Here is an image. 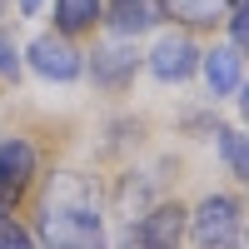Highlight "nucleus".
I'll return each instance as SVG.
<instances>
[{"label": "nucleus", "instance_id": "13", "mask_svg": "<svg viewBox=\"0 0 249 249\" xmlns=\"http://www.w3.org/2000/svg\"><path fill=\"white\" fill-rule=\"evenodd\" d=\"M0 249H35V234H30L10 210H0Z\"/></svg>", "mask_w": 249, "mask_h": 249}, {"label": "nucleus", "instance_id": "5", "mask_svg": "<svg viewBox=\"0 0 249 249\" xmlns=\"http://www.w3.org/2000/svg\"><path fill=\"white\" fill-rule=\"evenodd\" d=\"M144 65H150L155 80H164V85H179V80H190L199 70V45L184 30H170L155 40V50L144 55Z\"/></svg>", "mask_w": 249, "mask_h": 249}, {"label": "nucleus", "instance_id": "7", "mask_svg": "<svg viewBox=\"0 0 249 249\" xmlns=\"http://www.w3.org/2000/svg\"><path fill=\"white\" fill-rule=\"evenodd\" d=\"M184 219H190V210H184L179 199H164V204H155V210L135 224V230H140L144 249H184Z\"/></svg>", "mask_w": 249, "mask_h": 249}, {"label": "nucleus", "instance_id": "9", "mask_svg": "<svg viewBox=\"0 0 249 249\" xmlns=\"http://www.w3.org/2000/svg\"><path fill=\"white\" fill-rule=\"evenodd\" d=\"M155 15H175L179 25H190V30H214V25H224L230 5H224V0H160Z\"/></svg>", "mask_w": 249, "mask_h": 249}, {"label": "nucleus", "instance_id": "10", "mask_svg": "<svg viewBox=\"0 0 249 249\" xmlns=\"http://www.w3.org/2000/svg\"><path fill=\"white\" fill-rule=\"evenodd\" d=\"M100 20H105L120 40H130V35H140V30L155 25V5H150V0H110V10Z\"/></svg>", "mask_w": 249, "mask_h": 249}, {"label": "nucleus", "instance_id": "16", "mask_svg": "<svg viewBox=\"0 0 249 249\" xmlns=\"http://www.w3.org/2000/svg\"><path fill=\"white\" fill-rule=\"evenodd\" d=\"M115 249H144V239H140L135 224H124V234H120V244H115Z\"/></svg>", "mask_w": 249, "mask_h": 249}, {"label": "nucleus", "instance_id": "3", "mask_svg": "<svg viewBox=\"0 0 249 249\" xmlns=\"http://www.w3.org/2000/svg\"><path fill=\"white\" fill-rule=\"evenodd\" d=\"M40 179V155L25 135H5L0 140V210H15L20 199L35 190Z\"/></svg>", "mask_w": 249, "mask_h": 249}, {"label": "nucleus", "instance_id": "12", "mask_svg": "<svg viewBox=\"0 0 249 249\" xmlns=\"http://www.w3.org/2000/svg\"><path fill=\"white\" fill-rule=\"evenodd\" d=\"M219 135V155L224 164H230V175L234 179H249V150H244V135L239 130H214Z\"/></svg>", "mask_w": 249, "mask_h": 249}, {"label": "nucleus", "instance_id": "15", "mask_svg": "<svg viewBox=\"0 0 249 249\" xmlns=\"http://www.w3.org/2000/svg\"><path fill=\"white\" fill-rule=\"evenodd\" d=\"M244 15H249V10H230V15H224V25H230V40H234V50H244V35H249Z\"/></svg>", "mask_w": 249, "mask_h": 249}, {"label": "nucleus", "instance_id": "8", "mask_svg": "<svg viewBox=\"0 0 249 249\" xmlns=\"http://www.w3.org/2000/svg\"><path fill=\"white\" fill-rule=\"evenodd\" d=\"M199 70H204V80H210V95L214 100L239 95V85H244V50H234V45L199 50Z\"/></svg>", "mask_w": 249, "mask_h": 249}, {"label": "nucleus", "instance_id": "6", "mask_svg": "<svg viewBox=\"0 0 249 249\" xmlns=\"http://www.w3.org/2000/svg\"><path fill=\"white\" fill-rule=\"evenodd\" d=\"M140 50L135 45H124V40H110V45H100L95 55H90V75H95V85L100 90H124L135 80V70H140Z\"/></svg>", "mask_w": 249, "mask_h": 249}, {"label": "nucleus", "instance_id": "4", "mask_svg": "<svg viewBox=\"0 0 249 249\" xmlns=\"http://www.w3.org/2000/svg\"><path fill=\"white\" fill-rule=\"evenodd\" d=\"M25 60H30V70H35V75L60 80V85H70V80L85 75V55H80L65 35H35V40H30V50H25Z\"/></svg>", "mask_w": 249, "mask_h": 249}, {"label": "nucleus", "instance_id": "17", "mask_svg": "<svg viewBox=\"0 0 249 249\" xmlns=\"http://www.w3.org/2000/svg\"><path fill=\"white\" fill-rule=\"evenodd\" d=\"M20 5V15H40V5H45V0H15Z\"/></svg>", "mask_w": 249, "mask_h": 249}, {"label": "nucleus", "instance_id": "11", "mask_svg": "<svg viewBox=\"0 0 249 249\" xmlns=\"http://www.w3.org/2000/svg\"><path fill=\"white\" fill-rule=\"evenodd\" d=\"M105 15V0H55V35H80L95 30V20Z\"/></svg>", "mask_w": 249, "mask_h": 249}, {"label": "nucleus", "instance_id": "18", "mask_svg": "<svg viewBox=\"0 0 249 249\" xmlns=\"http://www.w3.org/2000/svg\"><path fill=\"white\" fill-rule=\"evenodd\" d=\"M0 15H5V0H0Z\"/></svg>", "mask_w": 249, "mask_h": 249}, {"label": "nucleus", "instance_id": "14", "mask_svg": "<svg viewBox=\"0 0 249 249\" xmlns=\"http://www.w3.org/2000/svg\"><path fill=\"white\" fill-rule=\"evenodd\" d=\"M0 80H20V50L5 30H0Z\"/></svg>", "mask_w": 249, "mask_h": 249}, {"label": "nucleus", "instance_id": "1", "mask_svg": "<svg viewBox=\"0 0 249 249\" xmlns=\"http://www.w3.org/2000/svg\"><path fill=\"white\" fill-rule=\"evenodd\" d=\"M35 249H110L105 214H100V190L90 175L60 170L45 179L35 204Z\"/></svg>", "mask_w": 249, "mask_h": 249}, {"label": "nucleus", "instance_id": "2", "mask_svg": "<svg viewBox=\"0 0 249 249\" xmlns=\"http://www.w3.org/2000/svg\"><path fill=\"white\" fill-rule=\"evenodd\" d=\"M184 239H195V249H244L239 195H204L184 219Z\"/></svg>", "mask_w": 249, "mask_h": 249}]
</instances>
